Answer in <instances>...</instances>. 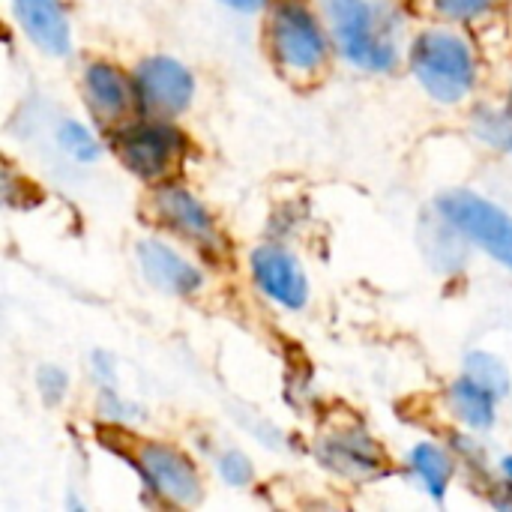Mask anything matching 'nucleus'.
Segmentation results:
<instances>
[{
	"label": "nucleus",
	"instance_id": "f257e3e1",
	"mask_svg": "<svg viewBox=\"0 0 512 512\" xmlns=\"http://www.w3.org/2000/svg\"><path fill=\"white\" fill-rule=\"evenodd\" d=\"M342 54L369 72H390L399 63L396 39L384 15L369 0H324Z\"/></svg>",
	"mask_w": 512,
	"mask_h": 512
},
{
	"label": "nucleus",
	"instance_id": "f03ea898",
	"mask_svg": "<svg viewBox=\"0 0 512 512\" xmlns=\"http://www.w3.org/2000/svg\"><path fill=\"white\" fill-rule=\"evenodd\" d=\"M411 69L420 87L438 102H459L471 93L477 66L471 45L450 30H426L411 48Z\"/></svg>",
	"mask_w": 512,
	"mask_h": 512
},
{
	"label": "nucleus",
	"instance_id": "7ed1b4c3",
	"mask_svg": "<svg viewBox=\"0 0 512 512\" xmlns=\"http://www.w3.org/2000/svg\"><path fill=\"white\" fill-rule=\"evenodd\" d=\"M438 210L459 234L477 243L486 255L512 270V216L495 201L477 192H447L438 198Z\"/></svg>",
	"mask_w": 512,
	"mask_h": 512
},
{
	"label": "nucleus",
	"instance_id": "20e7f679",
	"mask_svg": "<svg viewBox=\"0 0 512 512\" xmlns=\"http://www.w3.org/2000/svg\"><path fill=\"white\" fill-rule=\"evenodd\" d=\"M270 45L282 66L315 72L327 60V36L318 18L297 0H282L270 18Z\"/></svg>",
	"mask_w": 512,
	"mask_h": 512
},
{
	"label": "nucleus",
	"instance_id": "39448f33",
	"mask_svg": "<svg viewBox=\"0 0 512 512\" xmlns=\"http://www.w3.org/2000/svg\"><path fill=\"white\" fill-rule=\"evenodd\" d=\"M135 465L147 480L150 492L177 507H192L201 501V477L192 462L168 444H141Z\"/></svg>",
	"mask_w": 512,
	"mask_h": 512
},
{
	"label": "nucleus",
	"instance_id": "423d86ee",
	"mask_svg": "<svg viewBox=\"0 0 512 512\" xmlns=\"http://www.w3.org/2000/svg\"><path fill=\"white\" fill-rule=\"evenodd\" d=\"M195 81L192 72L174 57H147L135 69V96L138 105L150 114H180L192 102Z\"/></svg>",
	"mask_w": 512,
	"mask_h": 512
},
{
	"label": "nucleus",
	"instance_id": "0eeeda50",
	"mask_svg": "<svg viewBox=\"0 0 512 512\" xmlns=\"http://www.w3.org/2000/svg\"><path fill=\"white\" fill-rule=\"evenodd\" d=\"M117 153L126 162V168L132 174H138L141 180H156L162 177L174 156L183 150V138L174 126L165 123H135L126 126L117 135Z\"/></svg>",
	"mask_w": 512,
	"mask_h": 512
},
{
	"label": "nucleus",
	"instance_id": "6e6552de",
	"mask_svg": "<svg viewBox=\"0 0 512 512\" xmlns=\"http://www.w3.org/2000/svg\"><path fill=\"white\" fill-rule=\"evenodd\" d=\"M252 273L258 288L285 309H303L309 282L297 258L282 246H258L252 252Z\"/></svg>",
	"mask_w": 512,
	"mask_h": 512
},
{
	"label": "nucleus",
	"instance_id": "1a4fd4ad",
	"mask_svg": "<svg viewBox=\"0 0 512 512\" xmlns=\"http://www.w3.org/2000/svg\"><path fill=\"white\" fill-rule=\"evenodd\" d=\"M321 462L330 471H339L354 480H366L384 471L387 459L378 450V444L363 432V429H339L330 438L321 441L318 447Z\"/></svg>",
	"mask_w": 512,
	"mask_h": 512
},
{
	"label": "nucleus",
	"instance_id": "9d476101",
	"mask_svg": "<svg viewBox=\"0 0 512 512\" xmlns=\"http://www.w3.org/2000/svg\"><path fill=\"white\" fill-rule=\"evenodd\" d=\"M138 264L144 276L165 294L174 297H189L201 288V273L192 267L183 255L168 249L159 240H141L138 243Z\"/></svg>",
	"mask_w": 512,
	"mask_h": 512
},
{
	"label": "nucleus",
	"instance_id": "9b49d317",
	"mask_svg": "<svg viewBox=\"0 0 512 512\" xmlns=\"http://www.w3.org/2000/svg\"><path fill=\"white\" fill-rule=\"evenodd\" d=\"M156 213L171 231H177L180 237H186L192 243L210 246L216 240V222H213L210 210L186 189H177V186L159 189L156 192Z\"/></svg>",
	"mask_w": 512,
	"mask_h": 512
},
{
	"label": "nucleus",
	"instance_id": "f8f14e48",
	"mask_svg": "<svg viewBox=\"0 0 512 512\" xmlns=\"http://www.w3.org/2000/svg\"><path fill=\"white\" fill-rule=\"evenodd\" d=\"M15 12L30 42L45 54L63 57L69 51V18L60 0H15Z\"/></svg>",
	"mask_w": 512,
	"mask_h": 512
},
{
	"label": "nucleus",
	"instance_id": "ddd939ff",
	"mask_svg": "<svg viewBox=\"0 0 512 512\" xmlns=\"http://www.w3.org/2000/svg\"><path fill=\"white\" fill-rule=\"evenodd\" d=\"M84 93L99 120H120L135 96V81H126V75L111 63H93L84 72Z\"/></svg>",
	"mask_w": 512,
	"mask_h": 512
},
{
	"label": "nucleus",
	"instance_id": "4468645a",
	"mask_svg": "<svg viewBox=\"0 0 512 512\" xmlns=\"http://www.w3.org/2000/svg\"><path fill=\"white\" fill-rule=\"evenodd\" d=\"M495 405H498V396L492 390H486L483 384H477L474 378H468V375H462L450 387V408H453V414L465 426H471L477 432H483V429H489L495 423Z\"/></svg>",
	"mask_w": 512,
	"mask_h": 512
},
{
	"label": "nucleus",
	"instance_id": "2eb2a0df",
	"mask_svg": "<svg viewBox=\"0 0 512 512\" xmlns=\"http://www.w3.org/2000/svg\"><path fill=\"white\" fill-rule=\"evenodd\" d=\"M411 468L414 474L420 477V483L426 486V492L441 501L453 483V474H456V465L453 459L438 447V444H417L411 450Z\"/></svg>",
	"mask_w": 512,
	"mask_h": 512
},
{
	"label": "nucleus",
	"instance_id": "dca6fc26",
	"mask_svg": "<svg viewBox=\"0 0 512 512\" xmlns=\"http://www.w3.org/2000/svg\"><path fill=\"white\" fill-rule=\"evenodd\" d=\"M465 375L474 378L477 384H483L486 390H492L498 399L510 396V372H507V366H504L495 354L474 351V354L465 360Z\"/></svg>",
	"mask_w": 512,
	"mask_h": 512
},
{
	"label": "nucleus",
	"instance_id": "f3484780",
	"mask_svg": "<svg viewBox=\"0 0 512 512\" xmlns=\"http://www.w3.org/2000/svg\"><path fill=\"white\" fill-rule=\"evenodd\" d=\"M57 141H60V147H63L72 159H78V162H96V159H99V144H96V138L90 135V129H84V126L75 123V120L60 123Z\"/></svg>",
	"mask_w": 512,
	"mask_h": 512
},
{
	"label": "nucleus",
	"instance_id": "a211bd4d",
	"mask_svg": "<svg viewBox=\"0 0 512 512\" xmlns=\"http://www.w3.org/2000/svg\"><path fill=\"white\" fill-rule=\"evenodd\" d=\"M477 135H483L495 147L512 153V114L504 117V114H495V111H483L477 117Z\"/></svg>",
	"mask_w": 512,
	"mask_h": 512
},
{
	"label": "nucleus",
	"instance_id": "6ab92c4d",
	"mask_svg": "<svg viewBox=\"0 0 512 512\" xmlns=\"http://www.w3.org/2000/svg\"><path fill=\"white\" fill-rule=\"evenodd\" d=\"M219 474H222V480H225L228 486H246V483H252V477H255L249 456L240 453V450H231V453H225V456L219 459Z\"/></svg>",
	"mask_w": 512,
	"mask_h": 512
},
{
	"label": "nucleus",
	"instance_id": "aec40b11",
	"mask_svg": "<svg viewBox=\"0 0 512 512\" xmlns=\"http://www.w3.org/2000/svg\"><path fill=\"white\" fill-rule=\"evenodd\" d=\"M36 384H39V393H42L45 405H57V402L66 396L69 378H66V372L57 369V366H42L39 375H36Z\"/></svg>",
	"mask_w": 512,
	"mask_h": 512
},
{
	"label": "nucleus",
	"instance_id": "412c9836",
	"mask_svg": "<svg viewBox=\"0 0 512 512\" xmlns=\"http://www.w3.org/2000/svg\"><path fill=\"white\" fill-rule=\"evenodd\" d=\"M495 0H435V6L450 15V18H459V21H468V18H480L483 12L492 9Z\"/></svg>",
	"mask_w": 512,
	"mask_h": 512
},
{
	"label": "nucleus",
	"instance_id": "4be33fe9",
	"mask_svg": "<svg viewBox=\"0 0 512 512\" xmlns=\"http://www.w3.org/2000/svg\"><path fill=\"white\" fill-rule=\"evenodd\" d=\"M222 3H228L231 9H240V12H252V9L264 6V0H222Z\"/></svg>",
	"mask_w": 512,
	"mask_h": 512
},
{
	"label": "nucleus",
	"instance_id": "5701e85b",
	"mask_svg": "<svg viewBox=\"0 0 512 512\" xmlns=\"http://www.w3.org/2000/svg\"><path fill=\"white\" fill-rule=\"evenodd\" d=\"M504 471H507V477L512 480V456L510 459H504Z\"/></svg>",
	"mask_w": 512,
	"mask_h": 512
},
{
	"label": "nucleus",
	"instance_id": "b1692460",
	"mask_svg": "<svg viewBox=\"0 0 512 512\" xmlns=\"http://www.w3.org/2000/svg\"><path fill=\"white\" fill-rule=\"evenodd\" d=\"M510 114H512V111H510Z\"/></svg>",
	"mask_w": 512,
	"mask_h": 512
}]
</instances>
